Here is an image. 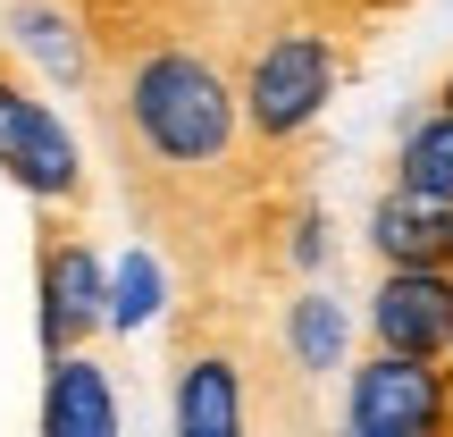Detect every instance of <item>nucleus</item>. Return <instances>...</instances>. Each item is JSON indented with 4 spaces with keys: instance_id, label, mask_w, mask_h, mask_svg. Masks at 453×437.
<instances>
[{
    "instance_id": "1",
    "label": "nucleus",
    "mask_w": 453,
    "mask_h": 437,
    "mask_svg": "<svg viewBox=\"0 0 453 437\" xmlns=\"http://www.w3.org/2000/svg\"><path fill=\"white\" fill-rule=\"evenodd\" d=\"M93 93L110 127V160L127 177L134 227L151 253H168L185 277H286L277 227L294 194H277L269 168H294V152H260L235 101V34H202L185 17H101L93 34Z\"/></svg>"
},
{
    "instance_id": "2",
    "label": "nucleus",
    "mask_w": 453,
    "mask_h": 437,
    "mask_svg": "<svg viewBox=\"0 0 453 437\" xmlns=\"http://www.w3.org/2000/svg\"><path fill=\"white\" fill-rule=\"evenodd\" d=\"M336 17H353V9L344 0H327V9H277L252 43H235V101H243V127H252L260 152H303L311 127L327 118L344 67L361 51V34H336Z\"/></svg>"
},
{
    "instance_id": "3",
    "label": "nucleus",
    "mask_w": 453,
    "mask_h": 437,
    "mask_svg": "<svg viewBox=\"0 0 453 437\" xmlns=\"http://www.w3.org/2000/svg\"><path fill=\"white\" fill-rule=\"evenodd\" d=\"M168 421H177L185 437L252 429V328L235 320V303H185Z\"/></svg>"
},
{
    "instance_id": "4",
    "label": "nucleus",
    "mask_w": 453,
    "mask_h": 437,
    "mask_svg": "<svg viewBox=\"0 0 453 437\" xmlns=\"http://www.w3.org/2000/svg\"><path fill=\"white\" fill-rule=\"evenodd\" d=\"M344 429L353 437H445L453 429V362L378 345L344 378Z\"/></svg>"
},
{
    "instance_id": "5",
    "label": "nucleus",
    "mask_w": 453,
    "mask_h": 437,
    "mask_svg": "<svg viewBox=\"0 0 453 437\" xmlns=\"http://www.w3.org/2000/svg\"><path fill=\"white\" fill-rule=\"evenodd\" d=\"M34 303H42V354H67L110 320V269L59 202H42V227H34Z\"/></svg>"
},
{
    "instance_id": "6",
    "label": "nucleus",
    "mask_w": 453,
    "mask_h": 437,
    "mask_svg": "<svg viewBox=\"0 0 453 437\" xmlns=\"http://www.w3.org/2000/svg\"><path fill=\"white\" fill-rule=\"evenodd\" d=\"M0 177L26 185L34 202L84 211V160H76V135H67L59 110H50V101L9 67V51H0Z\"/></svg>"
},
{
    "instance_id": "7",
    "label": "nucleus",
    "mask_w": 453,
    "mask_h": 437,
    "mask_svg": "<svg viewBox=\"0 0 453 437\" xmlns=\"http://www.w3.org/2000/svg\"><path fill=\"white\" fill-rule=\"evenodd\" d=\"M370 345H387V354H445L453 345V269L387 261V277L370 294Z\"/></svg>"
},
{
    "instance_id": "8",
    "label": "nucleus",
    "mask_w": 453,
    "mask_h": 437,
    "mask_svg": "<svg viewBox=\"0 0 453 437\" xmlns=\"http://www.w3.org/2000/svg\"><path fill=\"white\" fill-rule=\"evenodd\" d=\"M50 378H42V429L50 437H118V387L110 371H101L84 345H67V354H42Z\"/></svg>"
},
{
    "instance_id": "9",
    "label": "nucleus",
    "mask_w": 453,
    "mask_h": 437,
    "mask_svg": "<svg viewBox=\"0 0 453 437\" xmlns=\"http://www.w3.org/2000/svg\"><path fill=\"white\" fill-rule=\"evenodd\" d=\"M370 253L378 261H437V269H453V202L387 185V194L370 202Z\"/></svg>"
},
{
    "instance_id": "10",
    "label": "nucleus",
    "mask_w": 453,
    "mask_h": 437,
    "mask_svg": "<svg viewBox=\"0 0 453 437\" xmlns=\"http://www.w3.org/2000/svg\"><path fill=\"white\" fill-rule=\"evenodd\" d=\"M277 362H286V378L344 371V311H336L327 286H294L286 303H277Z\"/></svg>"
},
{
    "instance_id": "11",
    "label": "nucleus",
    "mask_w": 453,
    "mask_h": 437,
    "mask_svg": "<svg viewBox=\"0 0 453 437\" xmlns=\"http://www.w3.org/2000/svg\"><path fill=\"white\" fill-rule=\"evenodd\" d=\"M395 185L453 202V110H445V101L403 127V144H395Z\"/></svg>"
},
{
    "instance_id": "12",
    "label": "nucleus",
    "mask_w": 453,
    "mask_h": 437,
    "mask_svg": "<svg viewBox=\"0 0 453 437\" xmlns=\"http://www.w3.org/2000/svg\"><path fill=\"white\" fill-rule=\"evenodd\" d=\"M160 311V253H127V269L110 277V320L101 328H143Z\"/></svg>"
},
{
    "instance_id": "13",
    "label": "nucleus",
    "mask_w": 453,
    "mask_h": 437,
    "mask_svg": "<svg viewBox=\"0 0 453 437\" xmlns=\"http://www.w3.org/2000/svg\"><path fill=\"white\" fill-rule=\"evenodd\" d=\"M344 9H353L361 26H370V17H387V9H403V0H344Z\"/></svg>"
},
{
    "instance_id": "14",
    "label": "nucleus",
    "mask_w": 453,
    "mask_h": 437,
    "mask_svg": "<svg viewBox=\"0 0 453 437\" xmlns=\"http://www.w3.org/2000/svg\"><path fill=\"white\" fill-rule=\"evenodd\" d=\"M437 101H445V110H453V67H445V84H437Z\"/></svg>"
},
{
    "instance_id": "15",
    "label": "nucleus",
    "mask_w": 453,
    "mask_h": 437,
    "mask_svg": "<svg viewBox=\"0 0 453 437\" xmlns=\"http://www.w3.org/2000/svg\"><path fill=\"white\" fill-rule=\"evenodd\" d=\"M445 362H453V345H445Z\"/></svg>"
}]
</instances>
